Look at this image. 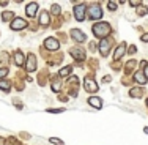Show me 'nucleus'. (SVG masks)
<instances>
[{
    "label": "nucleus",
    "instance_id": "1",
    "mask_svg": "<svg viewBox=\"0 0 148 145\" xmlns=\"http://www.w3.org/2000/svg\"><path fill=\"white\" fill-rule=\"evenodd\" d=\"M93 33H95V36L103 38V40H104V38L110 33V24H109V22H98V24H95V25H93Z\"/></svg>",
    "mask_w": 148,
    "mask_h": 145
},
{
    "label": "nucleus",
    "instance_id": "2",
    "mask_svg": "<svg viewBox=\"0 0 148 145\" xmlns=\"http://www.w3.org/2000/svg\"><path fill=\"white\" fill-rule=\"evenodd\" d=\"M85 11H87V8L84 5H76L74 6V17H76L79 22H82V21L85 19Z\"/></svg>",
    "mask_w": 148,
    "mask_h": 145
},
{
    "label": "nucleus",
    "instance_id": "3",
    "mask_svg": "<svg viewBox=\"0 0 148 145\" xmlns=\"http://www.w3.org/2000/svg\"><path fill=\"white\" fill-rule=\"evenodd\" d=\"M88 16H90V19H99L101 16H103V10L99 8V6H90L88 8Z\"/></svg>",
    "mask_w": 148,
    "mask_h": 145
},
{
    "label": "nucleus",
    "instance_id": "4",
    "mask_svg": "<svg viewBox=\"0 0 148 145\" xmlns=\"http://www.w3.org/2000/svg\"><path fill=\"white\" fill-rule=\"evenodd\" d=\"M25 25H27V22L22 19V17H16V19L11 22V30H21Z\"/></svg>",
    "mask_w": 148,
    "mask_h": 145
},
{
    "label": "nucleus",
    "instance_id": "5",
    "mask_svg": "<svg viewBox=\"0 0 148 145\" xmlns=\"http://www.w3.org/2000/svg\"><path fill=\"white\" fill-rule=\"evenodd\" d=\"M44 46L49 49V51H57L60 44H58V41L55 40V38H47V40L44 41Z\"/></svg>",
    "mask_w": 148,
    "mask_h": 145
},
{
    "label": "nucleus",
    "instance_id": "6",
    "mask_svg": "<svg viewBox=\"0 0 148 145\" xmlns=\"http://www.w3.org/2000/svg\"><path fill=\"white\" fill-rule=\"evenodd\" d=\"M38 8H40V6H38V3H29V5H27V10H25V13H27V16L29 17H35L36 16V11H38Z\"/></svg>",
    "mask_w": 148,
    "mask_h": 145
},
{
    "label": "nucleus",
    "instance_id": "7",
    "mask_svg": "<svg viewBox=\"0 0 148 145\" xmlns=\"http://www.w3.org/2000/svg\"><path fill=\"white\" fill-rule=\"evenodd\" d=\"M85 90L87 91H96L98 90V85H96V82H95L91 77H85Z\"/></svg>",
    "mask_w": 148,
    "mask_h": 145
},
{
    "label": "nucleus",
    "instance_id": "8",
    "mask_svg": "<svg viewBox=\"0 0 148 145\" xmlns=\"http://www.w3.org/2000/svg\"><path fill=\"white\" fill-rule=\"evenodd\" d=\"M71 36H73L76 41H79V43L85 41V35H84V33H82V30H79V29H74V30H71Z\"/></svg>",
    "mask_w": 148,
    "mask_h": 145
},
{
    "label": "nucleus",
    "instance_id": "9",
    "mask_svg": "<svg viewBox=\"0 0 148 145\" xmlns=\"http://www.w3.org/2000/svg\"><path fill=\"white\" fill-rule=\"evenodd\" d=\"M109 46H110V43H109L107 38H104V40L99 43V51H101V54H103V55H107V52H109Z\"/></svg>",
    "mask_w": 148,
    "mask_h": 145
},
{
    "label": "nucleus",
    "instance_id": "10",
    "mask_svg": "<svg viewBox=\"0 0 148 145\" xmlns=\"http://www.w3.org/2000/svg\"><path fill=\"white\" fill-rule=\"evenodd\" d=\"M35 68H36V58H35V55H29V62H27V71H35Z\"/></svg>",
    "mask_w": 148,
    "mask_h": 145
},
{
    "label": "nucleus",
    "instance_id": "11",
    "mask_svg": "<svg viewBox=\"0 0 148 145\" xmlns=\"http://www.w3.org/2000/svg\"><path fill=\"white\" fill-rule=\"evenodd\" d=\"M88 104L93 106L95 109H101V106H103V101H101L99 98H96V96H91V98H88Z\"/></svg>",
    "mask_w": 148,
    "mask_h": 145
},
{
    "label": "nucleus",
    "instance_id": "12",
    "mask_svg": "<svg viewBox=\"0 0 148 145\" xmlns=\"http://www.w3.org/2000/svg\"><path fill=\"white\" fill-rule=\"evenodd\" d=\"M71 55H73V57H77V60H84V58H85V54H84L82 49H71Z\"/></svg>",
    "mask_w": 148,
    "mask_h": 145
},
{
    "label": "nucleus",
    "instance_id": "13",
    "mask_svg": "<svg viewBox=\"0 0 148 145\" xmlns=\"http://www.w3.org/2000/svg\"><path fill=\"white\" fill-rule=\"evenodd\" d=\"M14 62H16V65L17 66H22L24 65V55H22V52H21V51H16L14 52Z\"/></svg>",
    "mask_w": 148,
    "mask_h": 145
},
{
    "label": "nucleus",
    "instance_id": "14",
    "mask_svg": "<svg viewBox=\"0 0 148 145\" xmlns=\"http://www.w3.org/2000/svg\"><path fill=\"white\" fill-rule=\"evenodd\" d=\"M125 51H126V44H125V43H123V44H120V47L117 49V52H115L114 58H115V60H118V58L121 57L123 54H125Z\"/></svg>",
    "mask_w": 148,
    "mask_h": 145
},
{
    "label": "nucleus",
    "instance_id": "15",
    "mask_svg": "<svg viewBox=\"0 0 148 145\" xmlns=\"http://www.w3.org/2000/svg\"><path fill=\"white\" fill-rule=\"evenodd\" d=\"M40 22L43 24V25H47V24H49V13H47V11H43V13H41Z\"/></svg>",
    "mask_w": 148,
    "mask_h": 145
},
{
    "label": "nucleus",
    "instance_id": "16",
    "mask_svg": "<svg viewBox=\"0 0 148 145\" xmlns=\"http://www.w3.org/2000/svg\"><path fill=\"white\" fill-rule=\"evenodd\" d=\"M136 80H137L139 84H145V82H147V77L142 74V71H137V73H136Z\"/></svg>",
    "mask_w": 148,
    "mask_h": 145
},
{
    "label": "nucleus",
    "instance_id": "17",
    "mask_svg": "<svg viewBox=\"0 0 148 145\" xmlns=\"http://www.w3.org/2000/svg\"><path fill=\"white\" fill-rule=\"evenodd\" d=\"M0 88L5 90V91H8L10 88H11V84H10L8 80H0Z\"/></svg>",
    "mask_w": 148,
    "mask_h": 145
},
{
    "label": "nucleus",
    "instance_id": "18",
    "mask_svg": "<svg viewBox=\"0 0 148 145\" xmlns=\"http://www.w3.org/2000/svg\"><path fill=\"white\" fill-rule=\"evenodd\" d=\"M71 69H73L71 66H65V68H62V69H60V73H58V74H60L62 77H65V76H68V74L71 73Z\"/></svg>",
    "mask_w": 148,
    "mask_h": 145
},
{
    "label": "nucleus",
    "instance_id": "19",
    "mask_svg": "<svg viewBox=\"0 0 148 145\" xmlns=\"http://www.w3.org/2000/svg\"><path fill=\"white\" fill-rule=\"evenodd\" d=\"M13 16H14V14H13V11H3V13H2V19H3V21L13 19Z\"/></svg>",
    "mask_w": 148,
    "mask_h": 145
},
{
    "label": "nucleus",
    "instance_id": "20",
    "mask_svg": "<svg viewBox=\"0 0 148 145\" xmlns=\"http://www.w3.org/2000/svg\"><path fill=\"white\" fill-rule=\"evenodd\" d=\"M109 10H110V11H115V10H117V3L109 2Z\"/></svg>",
    "mask_w": 148,
    "mask_h": 145
},
{
    "label": "nucleus",
    "instance_id": "21",
    "mask_svg": "<svg viewBox=\"0 0 148 145\" xmlns=\"http://www.w3.org/2000/svg\"><path fill=\"white\" fill-rule=\"evenodd\" d=\"M8 74V69L6 68H0V77H5Z\"/></svg>",
    "mask_w": 148,
    "mask_h": 145
},
{
    "label": "nucleus",
    "instance_id": "22",
    "mask_svg": "<svg viewBox=\"0 0 148 145\" xmlns=\"http://www.w3.org/2000/svg\"><path fill=\"white\" fill-rule=\"evenodd\" d=\"M52 13H54V14H58V13H60V6L54 5V6H52Z\"/></svg>",
    "mask_w": 148,
    "mask_h": 145
},
{
    "label": "nucleus",
    "instance_id": "23",
    "mask_svg": "<svg viewBox=\"0 0 148 145\" xmlns=\"http://www.w3.org/2000/svg\"><path fill=\"white\" fill-rule=\"evenodd\" d=\"M49 142H52V144H57V145H63V142H62V140H58V139H54V137H52V139H49Z\"/></svg>",
    "mask_w": 148,
    "mask_h": 145
},
{
    "label": "nucleus",
    "instance_id": "24",
    "mask_svg": "<svg viewBox=\"0 0 148 145\" xmlns=\"http://www.w3.org/2000/svg\"><path fill=\"white\" fill-rule=\"evenodd\" d=\"M129 5H131V6H139L140 2H139V0H137V2H136V0H131V2H129Z\"/></svg>",
    "mask_w": 148,
    "mask_h": 145
},
{
    "label": "nucleus",
    "instance_id": "25",
    "mask_svg": "<svg viewBox=\"0 0 148 145\" xmlns=\"http://www.w3.org/2000/svg\"><path fill=\"white\" fill-rule=\"evenodd\" d=\"M147 11H148V10L145 8V6H142V10H140V11H139V14H145Z\"/></svg>",
    "mask_w": 148,
    "mask_h": 145
},
{
    "label": "nucleus",
    "instance_id": "26",
    "mask_svg": "<svg viewBox=\"0 0 148 145\" xmlns=\"http://www.w3.org/2000/svg\"><path fill=\"white\" fill-rule=\"evenodd\" d=\"M142 41H148V35H142Z\"/></svg>",
    "mask_w": 148,
    "mask_h": 145
},
{
    "label": "nucleus",
    "instance_id": "27",
    "mask_svg": "<svg viewBox=\"0 0 148 145\" xmlns=\"http://www.w3.org/2000/svg\"><path fill=\"white\" fill-rule=\"evenodd\" d=\"M145 77H148V65H147V69H145Z\"/></svg>",
    "mask_w": 148,
    "mask_h": 145
},
{
    "label": "nucleus",
    "instance_id": "28",
    "mask_svg": "<svg viewBox=\"0 0 148 145\" xmlns=\"http://www.w3.org/2000/svg\"><path fill=\"white\" fill-rule=\"evenodd\" d=\"M147 104H148V100H147Z\"/></svg>",
    "mask_w": 148,
    "mask_h": 145
}]
</instances>
